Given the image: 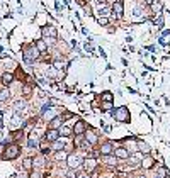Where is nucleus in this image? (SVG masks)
Returning a JSON list of instances; mask_svg holds the SVG:
<instances>
[{"label": "nucleus", "instance_id": "412c9836", "mask_svg": "<svg viewBox=\"0 0 170 178\" xmlns=\"http://www.w3.org/2000/svg\"><path fill=\"white\" fill-rule=\"evenodd\" d=\"M141 159H143V158H141V154H133V156H129V163H133V165L139 163Z\"/></svg>", "mask_w": 170, "mask_h": 178}, {"label": "nucleus", "instance_id": "a878e982", "mask_svg": "<svg viewBox=\"0 0 170 178\" xmlns=\"http://www.w3.org/2000/svg\"><path fill=\"white\" fill-rule=\"evenodd\" d=\"M139 151L148 154V153H150V146H148V144H145V142H139Z\"/></svg>", "mask_w": 170, "mask_h": 178}, {"label": "nucleus", "instance_id": "9d476101", "mask_svg": "<svg viewBox=\"0 0 170 178\" xmlns=\"http://www.w3.org/2000/svg\"><path fill=\"white\" fill-rule=\"evenodd\" d=\"M63 122H65L63 117H61V115H56L54 119H51V121H49V129H56V131H58L60 127L63 126Z\"/></svg>", "mask_w": 170, "mask_h": 178}, {"label": "nucleus", "instance_id": "5701e85b", "mask_svg": "<svg viewBox=\"0 0 170 178\" xmlns=\"http://www.w3.org/2000/svg\"><path fill=\"white\" fill-rule=\"evenodd\" d=\"M102 100H104V102H112V93L111 92H104V93H102Z\"/></svg>", "mask_w": 170, "mask_h": 178}, {"label": "nucleus", "instance_id": "6ab92c4d", "mask_svg": "<svg viewBox=\"0 0 170 178\" xmlns=\"http://www.w3.org/2000/svg\"><path fill=\"white\" fill-rule=\"evenodd\" d=\"M27 146H29V148H37V146H39V142H37V139L34 137V134H31V136H29V141H27Z\"/></svg>", "mask_w": 170, "mask_h": 178}, {"label": "nucleus", "instance_id": "f704fd0d", "mask_svg": "<svg viewBox=\"0 0 170 178\" xmlns=\"http://www.w3.org/2000/svg\"><path fill=\"white\" fill-rule=\"evenodd\" d=\"M138 178H145V177H138Z\"/></svg>", "mask_w": 170, "mask_h": 178}, {"label": "nucleus", "instance_id": "393cba45", "mask_svg": "<svg viewBox=\"0 0 170 178\" xmlns=\"http://www.w3.org/2000/svg\"><path fill=\"white\" fill-rule=\"evenodd\" d=\"M46 142H48V141H42V142H39V144H41V146H39V148H41L42 154H46V153L49 151V146H48V144H46Z\"/></svg>", "mask_w": 170, "mask_h": 178}, {"label": "nucleus", "instance_id": "4be33fe9", "mask_svg": "<svg viewBox=\"0 0 170 178\" xmlns=\"http://www.w3.org/2000/svg\"><path fill=\"white\" fill-rule=\"evenodd\" d=\"M63 148H65V142H61V141H54V146H53L54 151H63Z\"/></svg>", "mask_w": 170, "mask_h": 178}, {"label": "nucleus", "instance_id": "20e7f679", "mask_svg": "<svg viewBox=\"0 0 170 178\" xmlns=\"http://www.w3.org/2000/svg\"><path fill=\"white\" fill-rule=\"evenodd\" d=\"M66 163H68L70 170H75V168H78L82 163H84V158L77 156V154H70L68 158H66Z\"/></svg>", "mask_w": 170, "mask_h": 178}, {"label": "nucleus", "instance_id": "c756f323", "mask_svg": "<svg viewBox=\"0 0 170 178\" xmlns=\"http://www.w3.org/2000/svg\"><path fill=\"white\" fill-rule=\"evenodd\" d=\"M9 99V92H7V90H2V92H0V100H7Z\"/></svg>", "mask_w": 170, "mask_h": 178}, {"label": "nucleus", "instance_id": "72a5a7b5", "mask_svg": "<svg viewBox=\"0 0 170 178\" xmlns=\"http://www.w3.org/2000/svg\"><path fill=\"white\" fill-rule=\"evenodd\" d=\"M145 2H146V4H153V0H145Z\"/></svg>", "mask_w": 170, "mask_h": 178}, {"label": "nucleus", "instance_id": "f257e3e1", "mask_svg": "<svg viewBox=\"0 0 170 178\" xmlns=\"http://www.w3.org/2000/svg\"><path fill=\"white\" fill-rule=\"evenodd\" d=\"M19 154H21V148L17 146L16 142H12V144H9V146H5V149H4V153H2V159H16V158H19Z\"/></svg>", "mask_w": 170, "mask_h": 178}, {"label": "nucleus", "instance_id": "f8f14e48", "mask_svg": "<svg viewBox=\"0 0 170 178\" xmlns=\"http://www.w3.org/2000/svg\"><path fill=\"white\" fill-rule=\"evenodd\" d=\"M112 14H114L116 17L122 16V2H121V0H117V2L112 4Z\"/></svg>", "mask_w": 170, "mask_h": 178}, {"label": "nucleus", "instance_id": "aec40b11", "mask_svg": "<svg viewBox=\"0 0 170 178\" xmlns=\"http://www.w3.org/2000/svg\"><path fill=\"white\" fill-rule=\"evenodd\" d=\"M26 109V102L24 100H19V102H16V105H14V110L16 112H21V110Z\"/></svg>", "mask_w": 170, "mask_h": 178}, {"label": "nucleus", "instance_id": "2f4dec72", "mask_svg": "<svg viewBox=\"0 0 170 178\" xmlns=\"http://www.w3.org/2000/svg\"><path fill=\"white\" fill-rule=\"evenodd\" d=\"M73 144H65V148H63V149H65V151H66V153H70V151H72V149H73Z\"/></svg>", "mask_w": 170, "mask_h": 178}, {"label": "nucleus", "instance_id": "473e14b6", "mask_svg": "<svg viewBox=\"0 0 170 178\" xmlns=\"http://www.w3.org/2000/svg\"><path fill=\"white\" fill-rule=\"evenodd\" d=\"M31 93V88H29V87H26V88H24V95H29Z\"/></svg>", "mask_w": 170, "mask_h": 178}, {"label": "nucleus", "instance_id": "cd10ccee", "mask_svg": "<svg viewBox=\"0 0 170 178\" xmlns=\"http://www.w3.org/2000/svg\"><path fill=\"white\" fill-rule=\"evenodd\" d=\"M65 178H77V171L75 170H68L65 173Z\"/></svg>", "mask_w": 170, "mask_h": 178}, {"label": "nucleus", "instance_id": "9b49d317", "mask_svg": "<svg viewBox=\"0 0 170 178\" xmlns=\"http://www.w3.org/2000/svg\"><path fill=\"white\" fill-rule=\"evenodd\" d=\"M114 156H116L117 159H128V158H129V153H128L126 148H116Z\"/></svg>", "mask_w": 170, "mask_h": 178}, {"label": "nucleus", "instance_id": "4468645a", "mask_svg": "<svg viewBox=\"0 0 170 178\" xmlns=\"http://www.w3.org/2000/svg\"><path fill=\"white\" fill-rule=\"evenodd\" d=\"M34 46H36V49H37L39 53H44L46 49H48V47H46V42L42 41V39H37V41L34 42Z\"/></svg>", "mask_w": 170, "mask_h": 178}, {"label": "nucleus", "instance_id": "0eeeda50", "mask_svg": "<svg viewBox=\"0 0 170 178\" xmlns=\"http://www.w3.org/2000/svg\"><path fill=\"white\" fill-rule=\"evenodd\" d=\"M114 142H111V141H106V142H102L101 144V149H99V153L101 154H106V156H109L112 153V149H114V146H112Z\"/></svg>", "mask_w": 170, "mask_h": 178}, {"label": "nucleus", "instance_id": "f3484780", "mask_svg": "<svg viewBox=\"0 0 170 178\" xmlns=\"http://www.w3.org/2000/svg\"><path fill=\"white\" fill-rule=\"evenodd\" d=\"M58 132H60V134H61V136L68 137V136H72V132H73V131H72L70 127H66V126H61V127H60V129H58Z\"/></svg>", "mask_w": 170, "mask_h": 178}, {"label": "nucleus", "instance_id": "dca6fc26", "mask_svg": "<svg viewBox=\"0 0 170 178\" xmlns=\"http://www.w3.org/2000/svg\"><path fill=\"white\" fill-rule=\"evenodd\" d=\"M153 158L151 156H145L143 159H141V165H143V168H151L153 166Z\"/></svg>", "mask_w": 170, "mask_h": 178}, {"label": "nucleus", "instance_id": "423d86ee", "mask_svg": "<svg viewBox=\"0 0 170 178\" xmlns=\"http://www.w3.org/2000/svg\"><path fill=\"white\" fill-rule=\"evenodd\" d=\"M72 131L75 132V136H82V134L87 131V124H85L84 121H77L75 122V127L72 129Z\"/></svg>", "mask_w": 170, "mask_h": 178}, {"label": "nucleus", "instance_id": "39448f33", "mask_svg": "<svg viewBox=\"0 0 170 178\" xmlns=\"http://www.w3.org/2000/svg\"><path fill=\"white\" fill-rule=\"evenodd\" d=\"M84 168L87 170V171H95V168H97V159L95 158H87V159H84Z\"/></svg>", "mask_w": 170, "mask_h": 178}, {"label": "nucleus", "instance_id": "c9c22d12", "mask_svg": "<svg viewBox=\"0 0 170 178\" xmlns=\"http://www.w3.org/2000/svg\"><path fill=\"white\" fill-rule=\"evenodd\" d=\"M165 178H170V177H165Z\"/></svg>", "mask_w": 170, "mask_h": 178}, {"label": "nucleus", "instance_id": "a211bd4d", "mask_svg": "<svg viewBox=\"0 0 170 178\" xmlns=\"http://www.w3.org/2000/svg\"><path fill=\"white\" fill-rule=\"evenodd\" d=\"M22 166H24V170L31 171V170H32V158H24V161H22Z\"/></svg>", "mask_w": 170, "mask_h": 178}, {"label": "nucleus", "instance_id": "2eb2a0df", "mask_svg": "<svg viewBox=\"0 0 170 178\" xmlns=\"http://www.w3.org/2000/svg\"><path fill=\"white\" fill-rule=\"evenodd\" d=\"M48 32H49V36L53 37V39H56V37H58V32H56V29H54V27H48V29H46V27H42V34H44V36H46Z\"/></svg>", "mask_w": 170, "mask_h": 178}, {"label": "nucleus", "instance_id": "bb28decb", "mask_svg": "<svg viewBox=\"0 0 170 178\" xmlns=\"http://www.w3.org/2000/svg\"><path fill=\"white\" fill-rule=\"evenodd\" d=\"M151 5H153V10L155 12H162V4H160V2H157V0H153V4H151Z\"/></svg>", "mask_w": 170, "mask_h": 178}, {"label": "nucleus", "instance_id": "b1692460", "mask_svg": "<svg viewBox=\"0 0 170 178\" xmlns=\"http://www.w3.org/2000/svg\"><path fill=\"white\" fill-rule=\"evenodd\" d=\"M106 163L109 165V166H116L117 158H111V156H107V158H106Z\"/></svg>", "mask_w": 170, "mask_h": 178}, {"label": "nucleus", "instance_id": "6e6552de", "mask_svg": "<svg viewBox=\"0 0 170 178\" xmlns=\"http://www.w3.org/2000/svg\"><path fill=\"white\" fill-rule=\"evenodd\" d=\"M85 139H87V142L90 144V146H95L97 144V134L94 132V129H89V131H85Z\"/></svg>", "mask_w": 170, "mask_h": 178}, {"label": "nucleus", "instance_id": "f03ea898", "mask_svg": "<svg viewBox=\"0 0 170 178\" xmlns=\"http://www.w3.org/2000/svg\"><path fill=\"white\" fill-rule=\"evenodd\" d=\"M39 58V51L36 49V46L32 44V46H26L24 47V61L29 65H32V61L34 59H37Z\"/></svg>", "mask_w": 170, "mask_h": 178}, {"label": "nucleus", "instance_id": "7c9ffc66", "mask_svg": "<svg viewBox=\"0 0 170 178\" xmlns=\"http://www.w3.org/2000/svg\"><path fill=\"white\" fill-rule=\"evenodd\" d=\"M29 178H41V173H39V171H31Z\"/></svg>", "mask_w": 170, "mask_h": 178}, {"label": "nucleus", "instance_id": "ddd939ff", "mask_svg": "<svg viewBox=\"0 0 170 178\" xmlns=\"http://www.w3.org/2000/svg\"><path fill=\"white\" fill-rule=\"evenodd\" d=\"M12 82H14V75H12V73L7 71V73L2 75V83H4V85H10Z\"/></svg>", "mask_w": 170, "mask_h": 178}, {"label": "nucleus", "instance_id": "7ed1b4c3", "mask_svg": "<svg viewBox=\"0 0 170 178\" xmlns=\"http://www.w3.org/2000/svg\"><path fill=\"white\" fill-rule=\"evenodd\" d=\"M112 114H114V119H117L119 122L129 121V110H128V107H124V105H122V107H117Z\"/></svg>", "mask_w": 170, "mask_h": 178}, {"label": "nucleus", "instance_id": "c85d7f7f", "mask_svg": "<svg viewBox=\"0 0 170 178\" xmlns=\"http://www.w3.org/2000/svg\"><path fill=\"white\" fill-rule=\"evenodd\" d=\"M102 110H112V102H104L102 104Z\"/></svg>", "mask_w": 170, "mask_h": 178}, {"label": "nucleus", "instance_id": "1a4fd4ad", "mask_svg": "<svg viewBox=\"0 0 170 178\" xmlns=\"http://www.w3.org/2000/svg\"><path fill=\"white\" fill-rule=\"evenodd\" d=\"M58 136H60V132L56 131V129H49V131H46V134H44V141L54 142V141H58Z\"/></svg>", "mask_w": 170, "mask_h": 178}]
</instances>
